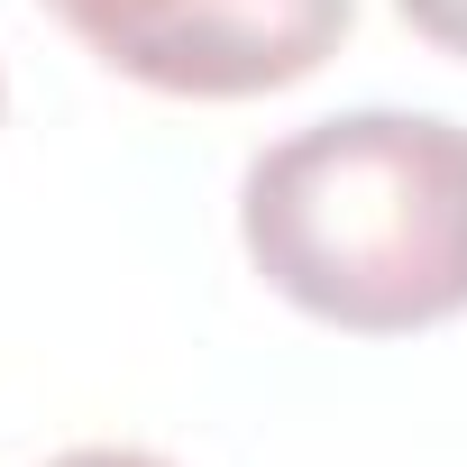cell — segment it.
Here are the masks:
<instances>
[{
    "label": "cell",
    "mask_w": 467,
    "mask_h": 467,
    "mask_svg": "<svg viewBox=\"0 0 467 467\" xmlns=\"http://www.w3.org/2000/svg\"><path fill=\"white\" fill-rule=\"evenodd\" d=\"M257 275L358 339L467 312V129L431 110H339L275 138L239 183Z\"/></svg>",
    "instance_id": "cell-1"
},
{
    "label": "cell",
    "mask_w": 467,
    "mask_h": 467,
    "mask_svg": "<svg viewBox=\"0 0 467 467\" xmlns=\"http://www.w3.org/2000/svg\"><path fill=\"white\" fill-rule=\"evenodd\" d=\"M56 467H165V458H147V449H74Z\"/></svg>",
    "instance_id": "cell-4"
},
{
    "label": "cell",
    "mask_w": 467,
    "mask_h": 467,
    "mask_svg": "<svg viewBox=\"0 0 467 467\" xmlns=\"http://www.w3.org/2000/svg\"><path fill=\"white\" fill-rule=\"evenodd\" d=\"M394 10L412 19V37H431L440 56L467 65V0H394Z\"/></svg>",
    "instance_id": "cell-3"
},
{
    "label": "cell",
    "mask_w": 467,
    "mask_h": 467,
    "mask_svg": "<svg viewBox=\"0 0 467 467\" xmlns=\"http://www.w3.org/2000/svg\"><path fill=\"white\" fill-rule=\"evenodd\" d=\"M129 83L174 101H257L321 74L358 0H47Z\"/></svg>",
    "instance_id": "cell-2"
}]
</instances>
